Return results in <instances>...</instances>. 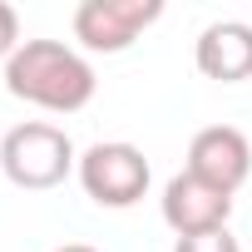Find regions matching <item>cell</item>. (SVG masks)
Segmentation results:
<instances>
[{
    "mask_svg": "<svg viewBox=\"0 0 252 252\" xmlns=\"http://www.w3.org/2000/svg\"><path fill=\"white\" fill-rule=\"evenodd\" d=\"M0 168L25 193H50L79 168V154L60 124L25 119L15 129H5V139H0Z\"/></svg>",
    "mask_w": 252,
    "mask_h": 252,
    "instance_id": "2",
    "label": "cell"
},
{
    "mask_svg": "<svg viewBox=\"0 0 252 252\" xmlns=\"http://www.w3.org/2000/svg\"><path fill=\"white\" fill-rule=\"evenodd\" d=\"M158 15L163 0H84L74 10V40L89 55H124Z\"/></svg>",
    "mask_w": 252,
    "mask_h": 252,
    "instance_id": "4",
    "label": "cell"
},
{
    "mask_svg": "<svg viewBox=\"0 0 252 252\" xmlns=\"http://www.w3.org/2000/svg\"><path fill=\"white\" fill-rule=\"evenodd\" d=\"M55 252H99V247H89V242H64V247H55Z\"/></svg>",
    "mask_w": 252,
    "mask_h": 252,
    "instance_id": "10",
    "label": "cell"
},
{
    "mask_svg": "<svg viewBox=\"0 0 252 252\" xmlns=\"http://www.w3.org/2000/svg\"><path fill=\"white\" fill-rule=\"evenodd\" d=\"M5 89L35 109H50V114H79L99 79H94V64L64 45V40H25L10 60H5Z\"/></svg>",
    "mask_w": 252,
    "mask_h": 252,
    "instance_id": "1",
    "label": "cell"
},
{
    "mask_svg": "<svg viewBox=\"0 0 252 252\" xmlns=\"http://www.w3.org/2000/svg\"><path fill=\"white\" fill-rule=\"evenodd\" d=\"M158 208H163V222H168L178 237H198V232L227 227V218H232V193H222V188H213V183H203L198 173L183 168V173H173V178L163 183Z\"/></svg>",
    "mask_w": 252,
    "mask_h": 252,
    "instance_id": "5",
    "label": "cell"
},
{
    "mask_svg": "<svg viewBox=\"0 0 252 252\" xmlns=\"http://www.w3.org/2000/svg\"><path fill=\"white\" fill-rule=\"evenodd\" d=\"M74 173H79V188H84L99 208H134V203L149 193V178H154L144 149L124 144V139H114V144H89V149L79 154V168H74Z\"/></svg>",
    "mask_w": 252,
    "mask_h": 252,
    "instance_id": "3",
    "label": "cell"
},
{
    "mask_svg": "<svg viewBox=\"0 0 252 252\" xmlns=\"http://www.w3.org/2000/svg\"><path fill=\"white\" fill-rule=\"evenodd\" d=\"M173 252H242V247H237V237H232L227 227H218V232H198V237H178V242H173Z\"/></svg>",
    "mask_w": 252,
    "mask_h": 252,
    "instance_id": "8",
    "label": "cell"
},
{
    "mask_svg": "<svg viewBox=\"0 0 252 252\" xmlns=\"http://www.w3.org/2000/svg\"><path fill=\"white\" fill-rule=\"evenodd\" d=\"M193 60L208 79L218 84H242L252 79V25L247 20H213L198 45H193Z\"/></svg>",
    "mask_w": 252,
    "mask_h": 252,
    "instance_id": "7",
    "label": "cell"
},
{
    "mask_svg": "<svg viewBox=\"0 0 252 252\" xmlns=\"http://www.w3.org/2000/svg\"><path fill=\"white\" fill-rule=\"evenodd\" d=\"M188 173H198L203 183L222 188V193H237L252 173V144L242 129L232 124H208V129L193 134L188 144Z\"/></svg>",
    "mask_w": 252,
    "mask_h": 252,
    "instance_id": "6",
    "label": "cell"
},
{
    "mask_svg": "<svg viewBox=\"0 0 252 252\" xmlns=\"http://www.w3.org/2000/svg\"><path fill=\"white\" fill-rule=\"evenodd\" d=\"M20 45H25V40H20V15H15V5L0 0V60H10Z\"/></svg>",
    "mask_w": 252,
    "mask_h": 252,
    "instance_id": "9",
    "label": "cell"
}]
</instances>
